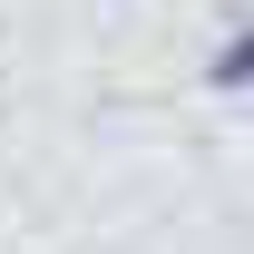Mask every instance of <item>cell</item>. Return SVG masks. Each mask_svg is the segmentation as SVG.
Listing matches in <instances>:
<instances>
[{"instance_id":"cell-1","label":"cell","mask_w":254,"mask_h":254,"mask_svg":"<svg viewBox=\"0 0 254 254\" xmlns=\"http://www.w3.org/2000/svg\"><path fill=\"white\" fill-rule=\"evenodd\" d=\"M215 88H254V20L215 49Z\"/></svg>"}]
</instances>
